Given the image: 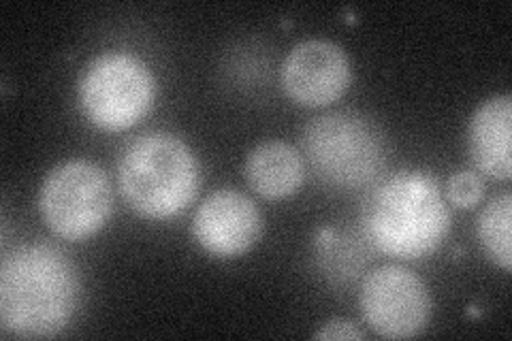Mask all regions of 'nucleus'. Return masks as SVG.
I'll return each mask as SVG.
<instances>
[{"label":"nucleus","mask_w":512,"mask_h":341,"mask_svg":"<svg viewBox=\"0 0 512 341\" xmlns=\"http://www.w3.org/2000/svg\"><path fill=\"white\" fill-rule=\"evenodd\" d=\"M82 284L71 258L47 243H26L0 263V327L22 339L56 337L69 327Z\"/></svg>","instance_id":"nucleus-1"},{"label":"nucleus","mask_w":512,"mask_h":341,"mask_svg":"<svg viewBox=\"0 0 512 341\" xmlns=\"http://www.w3.org/2000/svg\"><path fill=\"white\" fill-rule=\"evenodd\" d=\"M361 222L378 252L399 261H421L451 233V207L434 175L399 171L370 194Z\"/></svg>","instance_id":"nucleus-2"},{"label":"nucleus","mask_w":512,"mask_h":341,"mask_svg":"<svg viewBox=\"0 0 512 341\" xmlns=\"http://www.w3.org/2000/svg\"><path fill=\"white\" fill-rule=\"evenodd\" d=\"M120 194L148 220L180 216L195 201L201 167L190 145L171 133H148L131 141L118 162Z\"/></svg>","instance_id":"nucleus-3"},{"label":"nucleus","mask_w":512,"mask_h":341,"mask_svg":"<svg viewBox=\"0 0 512 341\" xmlns=\"http://www.w3.org/2000/svg\"><path fill=\"white\" fill-rule=\"evenodd\" d=\"M301 152L320 182L355 190L372 184L387 165L389 141L380 124L357 111H333L306 124Z\"/></svg>","instance_id":"nucleus-4"},{"label":"nucleus","mask_w":512,"mask_h":341,"mask_svg":"<svg viewBox=\"0 0 512 341\" xmlns=\"http://www.w3.org/2000/svg\"><path fill=\"white\" fill-rule=\"evenodd\" d=\"M156 90V77L139 56L105 52L92 58L79 77L77 101L92 126L120 133L148 116Z\"/></svg>","instance_id":"nucleus-5"},{"label":"nucleus","mask_w":512,"mask_h":341,"mask_svg":"<svg viewBox=\"0 0 512 341\" xmlns=\"http://www.w3.org/2000/svg\"><path fill=\"white\" fill-rule=\"evenodd\" d=\"M37 205L54 235L67 241H86L107 226L114 211V192L99 165L75 158L60 162L45 175Z\"/></svg>","instance_id":"nucleus-6"},{"label":"nucleus","mask_w":512,"mask_h":341,"mask_svg":"<svg viewBox=\"0 0 512 341\" xmlns=\"http://www.w3.org/2000/svg\"><path fill=\"white\" fill-rule=\"evenodd\" d=\"M359 305L370 329L384 339L421 335L431 320L427 284L406 267L384 265L367 273Z\"/></svg>","instance_id":"nucleus-7"},{"label":"nucleus","mask_w":512,"mask_h":341,"mask_svg":"<svg viewBox=\"0 0 512 341\" xmlns=\"http://www.w3.org/2000/svg\"><path fill=\"white\" fill-rule=\"evenodd\" d=\"M280 79L288 99L299 107H327L340 101L350 86V60L333 41H301L284 58Z\"/></svg>","instance_id":"nucleus-8"},{"label":"nucleus","mask_w":512,"mask_h":341,"mask_svg":"<svg viewBox=\"0 0 512 341\" xmlns=\"http://www.w3.org/2000/svg\"><path fill=\"white\" fill-rule=\"evenodd\" d=\"M263 233V214L244 192L222 188L207 194L192 218V237L214 258L231 261L250 252Z\"/></svg>","instance_id":"nucleus-9"},{"label":"nucleus","mask_w":512,"mask_h":341,"mask_svg":"<svg viewBox=\"0 0 512 341\" xmlns=\"http://www.w3.org/2000/svg\"><path fill=\"white\" fill-rule=\"evenodd\" d=\"M468 150L474 169L489 180L508 182L512 175V99L491 96L468 124Z\"/></svg>","instance_id":"nucleus-10"},{"label":"nucleus","mask_w":512,"mask_h":341,"mask_svg":"<svg viewBox=\"0 0 512 341\" xmlns=\"http://www.w3.org/2000/svg\"><path fill=\"white\" fill-rule=\"evenodd\" d=\"M250 188L263 199L280 201L299 192L306 180V160L286 141H263L248 154L244 165Z\"/></svg>","instance_id":"nucleus-11"},{"label":"nucleus","mask_w":512,"mask_h":341,"mask_svg":"<svg viewBox=\"0 0 512 341\" xmlns=\"http://www.w3.org/2000/svg\"><path fill=\"white\" fill-rule=\"evenodd\" d=\"M314 250L320 271L333 282H346L350 278H355L365 265L363 243L357 241L350 233L335 229V226L320 231L314 243Z\"/></svg>","instance_id":"nucleus-12"},{"label":"nucleus","mask_w":512,"mask_h":341,"mask_svg":"<svg viewBox=\"0 0 512 341\" xmlns=\"http://www.w3.org/2000/svg\"><path fill=\"white\" fill-rule=\"evenodd\" d=\"M476 233L489 261L508 273L512 269V197L508 192L489 201L480 211Z\"/></svg>","instance_id":"nucleus-13"},{"label":"nucleus","mask_w":512,"mask_h":341,"mask_svg":"<svg viewBox=\"0 0 512 341\" xmlns=\"http://www.w3.org/2000/svg\"><path fill=\"white\" fill-rule=\"evenodd\" d=\"M444 197L448 205H455L461 209L476 207L485 197V182L483 177L472 171H459L448 177Z\"/></svg>","instance_id":"nucleus-14"},{"label":"nucleus","mask_w":512,"mask_h":341,"mask_svg":"<svg viewBox=\"0 0 512 341\" xmlns=\"http://www.w3.org/2000/svg\"><path fill=\"white\" fill-rule=\"evenodd\" d=\"M365 333L357 327L355 322L350 320H344V318H333L329 322H325L323 327H320L316 333H314V339H320V341H329V339H363Z\"/></svg>","instance_id":"nucleus-15"}]
</instances>
